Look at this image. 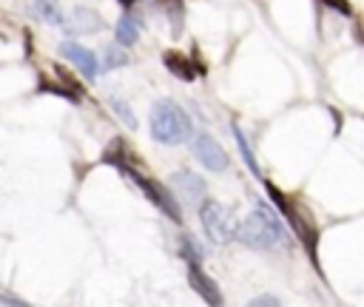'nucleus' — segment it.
I'll list each match as a JSON object with an SVG mask.
<instances>
[{"label":"nucleus","instance_id":"obj_1","mask_svg":"<svg viewBox=\"0 0 364 307\" xmlns=\"http://www.w3.org/2000/svg\"><path fill=\"white\" fill-rule=\"evenodd\" d=\"M193 134V122L173 99H156L151 108V136L162 145H182Z\"/></svg>","mask_w":364,"mask_h":307},{"label":"nucleus","instance_id":"obj_2","mask_svg":"<svg viewBox=\"0 0 364 307\" xmlns=\"http://www.w3.org/2000/svg\"><path fill=\"white\" fill-rule=\"evenodd\" d=\"M236 239H239L242 244H247V247L270 250V247L284 244V227H282L279 216H276L267 205H256V210L239 225Z\"/></svg>","mask_w":364,"mask_h":307},{"label":"nucleus","instance_id":"obj_3","mask_svg":"<svg viewBox=\"0 0 364 307\" xmlns=\"http://www.w3.org/2000/svg\"><path fill=\"white\" fill-rule=\"evenodd\" d=\"M199 219H202V227L213 244H228L239 230L233 222V213L216 199H205L199 205Z\"/></svg>","mask_w":364,"mask_h":307},{"label":"nucleus","instance_id":"obj_4","mask_svg":"<svg viewBox=\"0 0 364 307\" xmlns=\"http://www.w3.org/2000/svg\"><path fill=\"white\" fill-rule=\"evenodd\" d=\"M119 171H122V173H125V176H128V179H131V182H134V185H136V188H139V190H142V193H145V196H148V199H151V202L165 213V216H171L173 222H182L179 199H173L162 185H156V182H151V179H145L142 173H136V171H134V168H128V165H125V168H119Z\"/></svg>","mask_w":364,"mask_h":307},{"label":"nucleus","instance_id":"obj_5","mask_svg":"<svg viewBox=\"0 0 364 307\" xmlns=\"http://www.w3.org/2000/svg\"><path fill=\"white\" fill-rule=\"evenodd\" d=\"M171 188H173V196H176L185 208H199V205L205 202V193H208L205 179L196 176V173H191V171H176V173L171 176Z\"/></svg>","mask_w":364,"mask_h":307},{"label":"nucleus","instance_id":"obj_6","mask_svg":"<svg viewBox=\"0 0 364 307\" xmlns=\"http://www.w3.org/2000/svg\"><path fill=\"white\" fill-rule=\"evenodd\" d=\"M193 156L199 159V165H205L208 171H225L228 168V154L225 148L210 136V134H199L193 139Z\"/></svg>","mask_w":364,"mask_h":307},{"label":"nucleus","instance_id":"obj_7","mask_svg":"<svg viewBox=\"0 0 364 307\" xmlns=\"http://www.w3.org/2000/svg\"><path fill=\"white\" fill-rule=\"evenodd\" d=\"M188 281H191V287L199 293V298H205L208 304H222L219 284L199 267V262H188Z\"/></svg>","mask_w":364,"mask_h":307},{"label":"nucleus","instance_id":"obj_8","mask_svg":"<svg viewBox=\"0 0 364 307\" xmlns=\"http://www.w3.org/2000/svg\"><path fill=\"white\" fill-rule=\"evenodd\" d=\"M60 54L68 57L88 80H94V77L100 74V63H97V57H94L85 45H80V43H60Z\"/></svg>","mask_w":364,"mask_h":307},{"label":"nucleus","instance_id":"obj_9","mask_svg":"<svg viewBox=\"0 0 364 307\" xmlns=\"http://www.w3.org/2000/svg\"><path fill=\"white\" fill-rule=\"evenodd\" d=\"M102 17L94 11V9H85V6H77L68 17V26L65 31L68 34H91V31H102Z\"/></svg>","mask_w":364,"mask_h":307},{"label":"nucleus","instance_id":"obj_10","mask_svg":"<svg viewBox=\"0 0 364 307\" xmlns=\"http://www.w3.org/2000/svg\"><path fill=\"white\" fill-rule=\"evenodd\" d=\"M162 63H165V68L173 74V77H179V80H193L199 71H196V65L182 54V51H165L162 54Z\"/></svg>","mask_w":364,"mask_h":307},{"label":"nucleus","instance_id":"obj_11","mask_svg":"<svg viewBox=\"0 0 364 307\" xmlns=\"http://www.w3.org/2000/svg\"><path fill=\"white\" fill-rule=\"evenodd\" d=\"M37 91H40V94H57V97H63V99H68V102H80V97H82V94H77L71 85H65V82H51V80H40Z\"/></svg>","mask_w":364,"mask_h":307},{"label":"nucleus","instance_id":"obj_12","mask_svg":"<svg viewBox=\"0 0 364 307\" xmlns=\"http://www.w3.org/2000/svg\"><path fill=\"white\" fill-rule=\"evenodd\" d=\"M117 40H119V45H134L136 43V23L131 20V14L117 20Z\"/></svg>","mask_w":364,"mask_h":307},{"label":"nucleus","instance_id":"obj_13","mask_svg":"<svg viewBox=\"0 0 364 307\" xmlns=\"http://www.w3.org/2000/svg\"><path fill=\"white\" fill-rule=\"evenodd\" d=\"M233 136H236V142H239V151H242V156H245V165L253 171V176H256V179H262V168L256 165V156H253V151H250V145H247L245 134H242L239 128H233Z\"/></svg>","mask_w":364,"mask_h":307},{"label":"nucleus","instance_id":"obj_14","mask_svg":"<svg viewBox=\"0 0 364 307\" xmlns=\"http://www.w3.org/2000/svg\"><path fill=\"white\" fill-rule=\"evenodd\" d=\"M34 6H37V11L43 14V20H48L51 26H63V11H60L57 0H37Z\"/></svg>","mask_w":364,"mask_h":307},{"label":"nucleus","instance_id":"obj_15","mask_svg":"<svg viewBox=\"0 0 364 307\" xmlns=\"http://www.w3.org/2000/svg\"><path fill=\"white\" fill-rule=\"evenodd\" d=\"M102 60H105V68H122V65H128V54H125L122 45H108L105 54H102Z\"/></svg>","mask_w":364,"mask_h":307},{"label":"nucleus","instance_id":"obj_16","mask_svg":"<svg viewBox=\"0 0 364 307\" xmlns=\"http://www.w3.org/2000/svg\"><path fill=\"white\" fill-rule=\"evenodd\" d=\"M111 111L131 128V131H136V117L131 114V108H128V102L125 99H117V97H111Z\"/></svg>","mask_w":364,"mask_h":307},{"label":"nucleus","instance_id":"obj_17","mask_svg":"<svg viewBox=\"0 0 364 307\" xmlns=\"http://www.w3.org/2000/svg\"><path fill=\"white\" fill-rule=\"evenodd\" d=\"M165 9H168V17H171V28H173V34H179V31H182V14H185L182 0H165Z\"/></svg>","mask_w":364,"mask_h":307},{"label":"nucleus","instance_id":"obj_18","mask_svg":"<svg viewBox=\"0 0 364 307\" xmlns=\"http://www.w3.org/2000/svg\"><path fill=\"white\" fill-rule=\"evenodd\" d=\"M179 244H182L179 250H182V256H185L188 262H199V259H202V250H199V244H196L193 236H182Z\"/></svg>","mask_w":364,"mask_h":307},{"label":"nucleus","instance_id":"obj_19","mask_svg":"<svg viewBox=\"0 0 364 307\" xmlns=\"http://www.w3.org/2000/svg\"><path fill=\"white\" fill-rule=\"evenodd\" d=\"M54 71H57V74H60V80H63V82H65V85H71V88H74V91H77V94H82V85H80V82H77V77H74V74H71V71H68V68H65V65H60V63H57V65H54Z\"/></svg>","mask_w":364,"mask_h":307},{"label":"nucleus","instance_id":"obj_20","mask_svg":"<svg viewBox=\"0 0 364 307\" xmlns=\"http://www.w3.org/2000/svg\"><path fill=\"white\" fill-rule=\"evenodd\" d=\"M324 6H330V9H336V11H341L344 17H350L353 14V6L347 3V0H321Z\"/></svg>","mask_w":364,"mask_h":307},{"label":"nucleus","instance_id":"obj_21","mask_svg":"<svg viewBox=\"0 0 364 307\" xmlns=\"http://www.w3.org/2000/svg\"><path fill=\"white\" fill-rule=\"evenodd\" d=\"M250 304H253V307H262V304H264V307H276L279 298H276V296H256Z\"/></svg>","mask_w":364,"mask_h":307},{"label":"nucleus","instance_id":"obj_22","mask_svg":"<svg viewBox=\"0 0 364 307\" xmlns=\"http://www.w3.org/2000/svg\"><path fill=\"white\" fill-rule=\"evenodd\" d=\"M0 301H6V304H23L20 298H11V296H6V293H0Z\"/></svg>","mask_w":364,"mask_h":307},{"label":"nucleus","instance_id":"obj_23","mask_svg":"<svg viewBox=\"0 0 364 307\" xmlns=\"http://www.w3.org/2000/svg\"><path fill=\"white\" fill-rule=\"evenodd\" d=\"M119 3H122V6H134L136 0H119Z\"/></svg>","mask_w":364,"mask_h":307}]
</instances>
